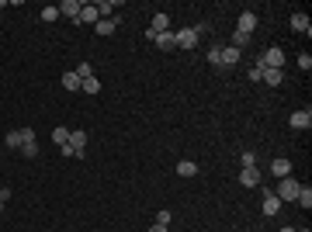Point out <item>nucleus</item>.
Listing matches in <instances>:
<instances>
[{"label":"nucleus","instance_id":"nucleus-1","mask_svg":"<svg viewBox=\"0 0 312 232\" xmlns=\"http://www.w3.org/2000/svg\"><path fill=\"white\" fill-rule=\"evenodd\" d=\"M298 191H302V184H298L295 177H281V187H277V197H281V201H295Z\"/></svg>","mask_w":312,"mask_h":232},{"label":"nucleus","instance_id":"nucleus-2","mask_svg":"<svg viewBox=\"0 0 312 232\" xmlns=\"http://www.w3.org/2000/svg\"><path fill=\"white\" fill-rule=\"evenodd\" d=\"M177 39V49H195L198 45V28H180V31H174Z\"/></svg>","mask_w":312,"mask_h":232},{"label":"nucleus","instance_id":"nucleus-3","mask_svg":"<svg viewBox=\"0 0 312 232\" xmlns=\"http://www.w3.org/2000/svg\"><path fill=\"white\" fill-rule=\"evenodd\" d=\"M281 205H285V201H281V197H277V194H274V191H264V205H260V212L267 215V218L281 212Z\"/></svg>","mask_w":312,"mask_h":232},{"label":"nucleus","instance_id":"nucleus-4","mask_svg":"<svg viewBox=\"0 0 312 232\" xmlns=\"http://www.w3.org/2000/svg\"><path fill=\"white\" fill-rule=\"evenodd\" d=\"M257 24H260V21H257L254 11H243V14H239V24H236V31H243V35H254Z\"/></svg>","mask_w":312,"mask_h":232},{"label":"nucleus","instance_id":"nucleus-5","mask_svg":"<svg viewBox=\"0 0 312 232\" xmlns=\"http://www.w3.org/2000/svg\"><path fill=\"white\" fill-rule=\"evenodd\" d=\"M101 14H98V4H83L77 14V24H98Z\"/></svg>","mask_w":312,"mask_h":232},{"label":"nucleus","instance_id":"nucleus-6","mask_svg":"<svg viewBox=\"0 0 312 232\" xmlns=\"http://www.w3.org/2000/svg\"><path fill=\"white\" fill-rule=\"evenodd\" d=\"M239 59H243V52L233 49V45H222V49H219V66H236Z\"/></svg>","mask_w":312,"mask_h":232},{"label":"nucleus","instance_id":"nucleus-7","mask_svg":"<svg viewBox=\"0 0 312 232\" xmlns=\"http://www.w3.org/2000/svg\"><path fill=\"white\" fill-rule=\"evenodd\" d=\"M260 180H264V177H260L257 167H243V170H239V184H243V187H260Z\"/></svg>","mask_w":312,"mask_h":232},{"label":"nucleus","instance_id":"nucleus-8","mask_svg":"<svg viewBox=\"0 0 312 232\" xmlns=\"http://www.w3.org/2000/svg\"><path fill=\"white\" fill-rule=\"evenodd\" d=\"M288 125H292V128H298V132H302V128H312V111H309V108L295 111V115L288 118Z\"/></svg>","mask_w":312,"mask_h":232},{"label":"nucleus","instance_id":"nucleus-9","mask_svg":"<svg viewBox=\"0 0 312 232\" xmlns=\"http://www.w3.org/2000/svg\"><path fill=\"white\" fill-rule=\"evenodd\" d=\"M70 149H73V156H83L87 153V132H70V142H66Z\"/></svg>","mask_w":312,"mask_h":232},{"label":"nucleus","instance_id":"nucleus-10","mask_svg":"<svg viewBox=\"0 0 312 232\" xmlns=\"http://www.w3.org/2000/svg\"><path fill=\"white\" fill-rule=\"evenodd\" d=\"M149 31H153V35H160V31H170V14H167V11H156V14H153V24H149Z\"/></svg>","mask_w":312,"mask_h":232},{"label":"nucleus","instance_id":"nucleus-11","mask_svg":"<svg viewBox=\"0 0 312 232\" xmlns=\"http://www.w3.org/2000/svg\"><path fill=\"white\" fill-rule=\"evenodd\" d=\"M153 42L163 49V52H174L177 49V39H174V31H160V35H153Z\"/></svg>","mask_w":312,"mask_h":232},{"label":"nucleus","instance_id":"nucleus-12","mask_svg":"<svg viewBox=\"0 0 312 232\" xmlns=\"http://www.w3.org/2000/svg\"><path fill=\"white\" fill-rule=\"evenodd\" d=\"M271 174H274V177H292V159L277 156V159L271 163Z\"/></svg>","mask_w":312,"mask_h":232},{"label":"nucleus","instance_id":"nucleus-13","mask_svg":"<svg viewBox=\"0 0 312 232\" xmlns=\"http://www.w3.org/2000/svg\"><path fill=\"white\" fill-rule=\"evenodd\" d=\"M292 28H295V31H305V35H309V31H312V21H309V14L295 11V14H292Z\"/></svg>","mask_w":312,"mask_h":232},{"label":"nucleus","instance_id":"nucleus-14","mask_svg":"<svg viewBox=\"0 0 312 232\" xmlns=\"http://www.w3.org/2000/svg\"><path fill=\"white\" fill-rule=\"evenodd\" d=\"M80 7H83L80 0H63V4H59V14H66V18H73V21H77Z\"/></svg>","mask_w":312,"mask_h":232},{"label":"nucleus","instance_id":"nucleus-15","mask_svg":"<svg viewBox=\"0 0 312 232\" xmlns=\"http://www.w3.org/2000/svg\"><path fill=\"white\" fill-rule=\"evenodd\" d=\"M177 177H198V163L195 159H180L177 163Z\"/></svg>","mask_w":312,"mask_h":232},{"label":"nucleus","instance_id":"nucleus-16","mask_svg":"<svg viewBox=\"0 0 312 232\" xmlns=\"http://www.w3.org/2000/svg\"><path fill=\"white\" fill-rule=\"evenodd\" d=\"M260 83H271V87H281V83H285V73H281V70H264V77H260Z\"/></svg>","mask_w":312,"mask_h":232},{"label":"nucleus","instance_id":"nucleus-17","mask_svg":"<svg viewBox=\"0 0 312 232\" xmlns=\"http://www.w3.org/2000/svg\"><path fill=\"white\" fill-rule=\"evenodd\" d=\"M59 83H63L66 90H73V94H80V77L73 73V70H70V73H63V80H59Z\"/></svg>","mask_w":312,"mask_h":232},{"label":"nucleus","instance_id":"nucleus-18","mask_svg":"<svg viewBox=\"0 0 312 232\" xmlns=\"http://www.w3.org/2000/svg\"><path fill=\"white\" fill-rule=\"evenodd\" d=\"M94 28H98V35H111V31L118 28V18H101Z\"/></svg>","mask_w":312,"mask_h":232},{"label":"nucleus","instance_id":"nucleus-19","mask_svg":"<svg viewBox=\"0 0 312 232\" xmlns=\"http://www.w3.org/2000/svg\"><path fill=\"white\" fill-rule=\"evenodd\" d=\"M80 94H101V80L98 77L83 80V83H80Z\"/></svg>","mask_w":312,"mask_h":232},{"label":"nucleus","instance_id":"nucleus-20","mask_svg":"<svg viewBox=\"0 0 312 232\" xmlns=\"http://www.w3.org/2000/svg\"><path fill=\"white\" fill-rule=\"evenodd\" d=\"M21 142H24V139H21V128L7 132V139H4V146H7V149H21Z\"/></svg>","mask_w":312,"mask_h":232},{"label":"nucleus","instance_id":"nucleus-21","mask_svg":"<svg viewBox=\"0 0 312 232\" xmlns=\"http://www.w3.org/2000/svg\"><path fill=\"white\" fill-rule=\"evenodd\" d=\"M52 142H56L59 149H63V146L70 142V128H59V125H56V128H52Z\"/></svg>","mask_w":312,"mask_h":232},{"label":"nucleus","instance_id":"nucleus-22","mask_svg":"<svg viewBox=\"0 0 312 232\" xmlns=\"http://www.w3.org/2000/svg\"><path fill=\"white\" fill-rule=\"evenodd\" d=\"M229 45H233V49H239V52H243V49L250 45V35H243V31H233V42H229Z\"/></svg>","mask_w":312,"mask_h":232},{"label":"nucleus","instance_id":"nucleus-23","mask_svg":"<svg viewBox=\"0 0 312 232\" xmlns=\"http://www.w3.org/2000/svg\"><path fill=\"white\" fill-rule=\"evenodd\" d=\"M73 73H77V77H80V83H83V80H90V77H94V66H90V62H80V66L73 70Z\"/></svg>","mask_w":312,"mask_h":232},{"label":"nucleus","instance_id":"nucleus-24","mask_svg":"<svg viewBox=\"0 0 312 232\" xmlns=\"http://www.w3.org/2000/svg\"><path fill=\"white\" fill-rule=\"evenodd\" d=\"M295 201H298L302 208H312V187H302V191H298V197H295Z\"/></svg>","mask_w":312,"mask_h":232},{"label":"nucleus","instance_id":"nucleus-25","mask_svg":"<svg viewBox=\"0 0 312 232\" xmlns=\"http://www.w3.org/2000/svg\"><path fill=\"white\" fill-rule=\"evenodd\" d=\"M21 153L28 156V159H35V156H39V139H32V142H24V146H21Z\"/></svg>","mask_w":312,"mask_h":232},{"label":"nucleus","instance_id":"nucleus-26","mask_svg":"<svg viewBox=\"0 0 312 232\" xmlns=\"http://www.w3.org/2000/svg\"><path fill=\"white\" fill-rule=\"evenodd\" d=\"M239 163H243V167H257V153H254V149H243Z\"/></svg>","mask_w":312,"mask_h":232},{"label":"nucleus","instance_id":"nucleus-27","mask_svg":"<svg viewBox=\"0 0 312 232\" xmlns=\"http://www.w3.org/2000/svg\"><path fill=\"white\" fill-rule=\"evenodd\" d=\"M39 18H42V21H56V18H59V7H52V4H49V7H42Z\"/></svg>","mask_w":312,"mask_h":232},{"label":"nucleus","instance_id":"nucleus-28","mask_svg":"<svg viewBox=\"0 0 312 232\" xmlns=\"http://www.w3.org/2000/svg\"><path fill=\"white\" fill-rule=\"evenodd\" d=\"M260 77H264V66H260V59H257L254 66H250V83H260Z\"/></svg>","mask_w":312,"mask_h":232},{"label":"nucleus","instance_id":"nucleus-29","mask_svg":"<svg viewBox=\"0 0 312 232\" xmlns=\"http://www.w3.org/2000/svg\"><path fill=\"white\" fill-rule=\"evenodd\" d=\"M298 66H302L305 73H309V70H312V56H309V52H302V56H298Z\"/></svg>","mask_w":312,"mask_h":232},{"label":"nucleus","instance_id":"nucleus-30","mask_svg":"<svg viewBox=\"0 0 312 232\" xmlns=\"http://www.w3.org/2000/svg\"><path fill=\"white\" fill-rule=\"evenodd\" d=\"M156 225H167V229H170V212H160V215H156Z\"/></svg>","mask_w":312,"mask_h":232},{"label":"nucleus","instance_id":"nucleus-31","mask_svg":"<svg viewBox=\"0 0 312 232\" xmlns=\"http://www.w3.org/2000/svg\"><path fill=\"white\" fill-rule=\"evenodd\" d=\"M208 62H212V66H219V45H215V49H208Z\"/></svg>","mask_w":312,"mask_h":232},{"label":"nucleus","instance_id":"nucleus-32","mask_svg":"<svg viewBox=\"0 0 312 232\" xmlns=\"http://www.w3.org/2000/svg\"><path fill=\"white\" fill-rule=\"evenodd\" d=\"M149 232H167V225H156V222H153V225H149Z\"/></svg>","mask_w":312,"mask_h":232},{"label":"nucleus","instance_id":"nucleus-33","mask_svg":"<svg viewBox=\"0 0 312 232\" xmlns=\"http://www.w3.org/2000/svg\"><path fill=\"white\" fill-rule=\"evenodd\" d=\"M281 232H298V229H292V225H285V229H281Z\"/></svg>","mask_w":312,"mask_h":232},{"label":"nucleus","instance_id":"nucleus-34","mask_svg":"<svg viewBox=\"0 0 312 232\" xmlns=\"http://www.w3.org/2000/svg\"><path fill=\"white\" fill-rule=\"evenodd\" d=\"M298 232H312V229H298Z\"/></svg>","mask_w":312,"mask_h":232},{"label":"nucleus","instance_id":"nucleus-35","mask_svg":"<svg viewBox=\"0 0 312 232\" xmlns=\"http://www.w3.org/2000/svg\"><path fill=\"white\" fill-rule=\"evenodd\" d=\"M0 212H4V201H0Z\"/></svg>","mask_w":312,"mask_h":232},{"label":"nucleus","instance_id":"nucleus-36","mask_svg":"<svg viewBox=\"0 0 312 232\" xmlns=\"http://www.w3.org/2000/svg\"><path fill=\"white\" fill-rule=\"evenodd\" d=\"M0 153H4V149H0Z\"/></svg>","mask_w":312,"mask_h":232}]
</instances>
